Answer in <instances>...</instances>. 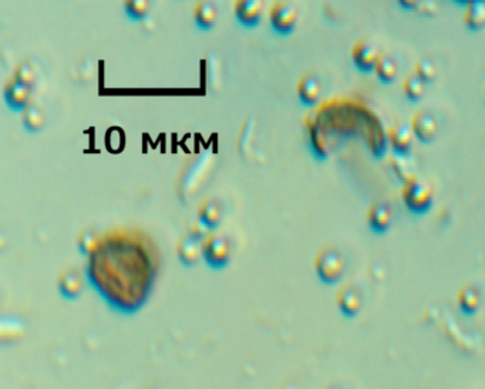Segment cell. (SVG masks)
<instances>
[{"mask_svg":"<svg viewBox=\"0 0 485 389\" xmlns=\"http://www.w3.org/2000/svg\"><path fill=\"white\" fill-rule=\"evenodd\" d=\"M124 15L134 23L144 22L151 11V0H123Z\"/></svg>","mask_w":485,"mask_h":389,"instance_id":"cell-22","label":"cell"},{"mask_svg":"<svg viewBox=\"0 0 485 389\" xmlns=\"http://www.w3.org/2000/svg\"><path fill=\"white\" fill-rule=\"evenodd\" d=\"M98 240H100V236L95 233V231L87 229V231L81 232V235L79 238V250L84 256H88L95 249Z\"/></svg>","mask_w":485,"mask_h":389,"instance_id":"cell-27","label":"cell"},{"mask_svg":"<svg viewBox=\"0 0 485 389\" xmlns=\"http://www.w3.org/2000/svg\"><path fill=\"white\" fill-rule=\"evenodd\" d=\"M367 220L373 232L385 233L390 229L393 221V209L386 202L373 203L367 212Z\"/></svg>","mask_w":485,"mask_h":389,"instance_id":"cell-11","label":"cell"},{"mask_svg":"<svg viewBox=\"0 0 485 389\" xmlns=\"http://www.w3.org/2000/svg\"><path fill=\"white\" fill-rule=\"evenodd\" d=\"M338 304L340 311L346 317H354L359 314L363 306V299L357 287L354 286H345L338 296Z\"/></svg>","mask_w":485,"mask_h":389,"instance_id":"cell-16","label":"cell"},{"mask_svg":"<svg viewBox=\"0 0 485 389\" xmlns=\"http://www.w3.org/2000/svg\"><path fill=\"white\" fill-rule=\"evenodd\" d=\"M222 205L217 199H206L204 200L199 207L197 217L201 224L208 229V231H215L218 229L222 221Z\"/></svg>","mask_w":485,"mask_h":389,"instance_id":"cell-14","label":"cell"},{"mask_svg":"<svg viewBox=\"0 0 485 389\" xmlns=\"http://www.w3.org/2000/svg\"><path fill=\"white\" fill-rule=\"evenodd\" d=\"M194 23L201 32H209L217 25L218 8L211 0H199L194 6Z\"/></svg>","mask_w":485,"mask_h":389,"instance_id":"cell-12","label":"cell"},{"mask_svg":"<svg viewBox=\"0 0 485 389\" xmlns=\"http://www.w3.org/2000/svg\"><path fill=\"white\" fill-rule=\"evenodd\" d=\"M382 51L368 39L357 40L352 47V62L354 67L361 73L374 71V67L379 62Z\"/></svg>","mask_w":485,"mask_h":389,"instance_id":"cell-6","label":"cell"},{"mask_svg":"<svg viewBox=\"0 0 485 389\" xmlns=\"http://www.w3.org/2000/svg\"><path fill=\"white\" fill-rule=\"evenodd\" d=\"M411 130L418 141L431 144L439 135V118L428 109H420L411 118Z\"/></svg>","mask_w":485,"mask_h":389,"instance_id":"cell-7","label":"cell"},{"mask_svg":"<svg viewBox=\"0 0 485 389\" xmlns=\"http://www.w3.org/2000/svg\"><path fill=\"white\" fill-rule=\"evenodd\" d=\"M23 128L26 130V132L29 134H37L43 130L44 124H46V116L43 113V109L34 104L30 102L26 109L23 111Z\"/></svg>","mask_w":485,"mask_h":389,"instance_id":"cell-19","label":"cell"},{"mask_svg":"<svg viewBox=\"0 0 485 389\" xmlns=\"http://www.w3.org/2000/svg\"><path fill=\"white\" fill-rule=\"evenodd\" d=\"M202 257L209 268L222 270L230 264L231 243L222 235H209L202 242Z\"/></svg>","mask_w":485,"mask_h":389,"instance_id":"cell-5","label":"cell"},{"mask_svg":"<svg viewBox=\"0 0 485 389\" xmlns=\"http://www.w3.org/2000/svg\"><path fill=\"white\" fill-rule=\"evenodd\" d=\"M208 232L209 231L201 224V221L198 220V217H197L195 221H192V224L188 226V236H191L192 239H195V240H198L201 243L208 238Z\"/></svg>","mask_w":485,"mask_h":389,"instance_id":"cell-28","label":"cell"},{"mask_svg":"<svg viewBox=\"0 0 485 389\" xmlns=\"http://www.w3.org/2000/svg\"><path fill=\"white\" fill-rule=\"evenodd\" d=\"M178 260L184 267H194L197 266L199 256L202 254V243L187 236L180 240L177 247Z\"/></svg>","mask_w":485,"mask_h":389,"instance_id":"cell-17","label":"cell"},{"mask_svg":"<svg viewBox=\"0 0 485 389\" xmlns=\"http://www.w3.org/2000/svg\"><path fill=\"white\" fill-rule=\"evenodd\" d=\"M397 5L404 9V11H416L421 4H423V0H396Z\"/></svg>","mask_w":485,"mask_h":389,"instance_id":"cell-29","label":"cell"},{"mask_svg":"<svg viewBox=\"0 0 485 389\" xmlns=\"http://www.w3.org/2000/svg\"><path fill=\"white\" fill-rule=\"evenodd\" d=\"M314 268L320 282L332 286L340 282L346 270V261L338 249L325 247L317 253Z\"/></svg>","mask_w":485,"mask_h":389,"instance_id":"cell-2","label":"cell"},{"mask_svg":"<svg viewBox=\"0 0 485 389\" xmlns=\"http://www.w3.org/2000/svg\"><path fill=\"white\" fill-rule=\"evenodd\" d=\"M298 19L296 6L286 0H277L269 9V26L281 37H288L295 32Z\"/></svg>","mask_w":485,"mask_h":389,"instance_id":"cell-4","label":"cell"},{"mask_svg":"<svg viewBox=\"0 0 485 389\" xmlns=\"http://www.w3.org/2000/svg\"><path fill=\"white\" fill-rule=\"evenodd\" d=\"M390 144L396 152V155H403V156H408L411 146H413V141H414V132L411 130V125H406V124H397L396 127H393L390 130Z\"/></svg>","mask_w":485,"mask_h":389,"instance_id":"cell-15","label":"cell"},{"mask_svg":"<svg viewBox=\"0 0 485 389\" xmlns=\"http://www.w3.org/2000/svg\"><path fill=\"white\" fill-rule=\"evenodd\" d=\"M13 77H16L19 81H22V83H25L26 86H29V87L33 88L34 84H36L37 74H36L34 66H33L30 62H22V63L16 67Z\"/></svg>","mask_w":485,"mask_h":389,"instance_id":"cell-26","label":"cell"},{"mask_svg":"<svg viewBox=\"0 0 485 389\" xmlns=\"http://www.w3.org/2000/svg\"><path fill=\"white\" fill-rule=\"evenodd\" d=\"M296 91H298V97L302 105L313 107L319 102L321 97V91H323L321 81L316 74L305 73L298 81Z\"/></svg>","mask_w":485,"mask_h":389,"instance_id":"cell-10","label":"cell"},{"mask_svg":"<svg viewBox=\"0 0 485 389\" xmlns=\"http://www.w3.org/2000/svg\"><path fill=\"white\" fill-rule=\"evenodd\" d=\"M392 165H393V172H394V175H396L403 184H406V182H408V181H411V179L416 178V171H414L413 165H411V162L408 161L407 156L397 155V156L394 158V161L392 162Z\"/></svg>","mask_w":485,"mask_h":389,"instance_id":"cell-24","label":"cell"},{"mask_svg":"<svg viewBox=\"0 0 485 389\" xmlns=\"http://www.w3.org/2000/svg\"><path fill=\"white\" fill-rule=\"evenodd\" d=\"M159 252L150 235L140 229L117 228L100 236L88 254V285L112 310L134 315L148 301L154 289Z\"/></svg>","mask_w":485,"mask_h":389,"instance_id":"cell-1","label":"cell"},{"mask_svg":"<svg viewBox=\"0 0 485 389\" xmlns=\"http://www.w3.org/2000/svg\"><path fill=\"white\" fill-rule=\"evenodd\" d=\"M425 88H427V83L423 81L416 73L410 74L404 83H403V91H404V95L407 97L408 101L411 102H417L420 101L424 94H425Z\"/></svg>","mask_w":485,"mask_h":389,"instance_id":"cell-23","label":"cell"},{"mask_svg":"<svg viewBox=\"0 0 485 389\" xmlns=\"http://www.w3.org/2000/svg\"><path fill=\"white\" fill-rule=\"evenodd\" d=\"M464 23L468 30L479 32L485 29V2H475L467 5Z\"/></svg>","mask_w":485,"mask_h":389,"instance_id":"cell-21","label":"cell"},{"mask_svg":"<svg viewBox=\"0 0 485 389\" xmlns=\"http://www.w3.org/2000/svg\"><path fill=\"white\" fill-rule=\"evenodd\" d=\"M457 4H463V5H470V4H475V2H485V0H456Z\"/></svg>","mask_w":485,"mask_h":389,"instance_id":"cell-30","label":"cell"},{"mask_svg":"<svg viewBox=\"0 0 485 389\" xmlns=\"http://www.w3.org/2000/svg\"><path fill=\"white\" fill-rule=\"evenodd\" d=\"M263 13V0H235L234 16L237 23L244 29L259 26Z\"/></svg>","mask_w":485,"mask_h":389,"instance_id":"cell-8","label":"cell"},{"mask_svg":"<svg viewBox=\"0 0 485 389\" xmlns=\"http://www.w3.org/2000/svg\"><path fill=\"white\" fill-rule=\"evenodd\" d=\"M376 76L383 84H392L399 76V62L392 54L382 53L379 62L374 67Z\"/></svg>","mask_w":485,"mask_h":389,"instance_id":"cell-18","label":"cell"},{"mask_svg":"<svg viewBox=\"0 0 485 389\" xmlns=\"http://www.w3.org/2000/svg\"><path fill=\"white\" fill-rule=\"evenodd\" d=\"M414 73H416L423 81H425L427 84L436 81V79H437V76H439V70H437L436 63H434L433 60H430V59H421V60L417 63Z\"/></svg>","mask_w":485,"mask_h":389,"instance_id":"cell-25","label":"cell"},{"mask_svg":"<svg viewBox=\"0 0 485 389\" xmlns=\"http://www.w3.org/2000/svg\"><path fill=\"white\" fill-rule=\"evenodd\" d=\"M59 293L65 300H77L83 293V279L81 274L76 268H69L63 271L59 277Z\"/></svg>","mask_w":485,"mask_h":389,"instance_id":"cell-13","label":"cell"},{"mask_svg":"<svg viewBox=\"0 0 485 389\" xmlns=\"http://www.w3.org/2000/svg\"><path fill=\"white\" fill-rule=\"evenodd\" d=\"M484 94H485V88H484Z\"/></svg>","mask_w":485,"mask_h":389,"instance_id":"cell-31","label":"cell"},{"mask_svg":"<svg viewBox=\"0 0 485 389\" xmlns=\"http://www.w3.org/2000/svg\"><path fill=\"white\" fill-rule=\"evenodd\" d=\"M32 87L19 81L16 77H12L4 90V97L8 108L12 113H23L26 107L30 104Z\"/></svg>","mask_w":485,"mask_h":389,"instance_id":"cell-9","label":"cell"},{"mask_svg":"<svg viewBox=\"0 0 485 389\" xmlns=\"http://www.w3.org/2000/svg\"><path fill=\"white\" fill-rule=\"evenodd\" d=\"M401 198L411 213L424 214L433 206L434 189L427 181L414 178L404 184Z\"/></svg>","mask_w":485,"mask_h":389,"instance_id":"cell-3","label":"cell"},{"mask_svg":"<svg viewBox=\"0 0 485 389\" xmlns=\"http://www.w3.org/2000/svg\"><path fill=\"white\" fill-rule=\"evenodd\" d=\"M458 304L464 314L467 315L475 314L481 306V296H479L478 289L472 285L464 286L458 294Z\"/></svg>","mask_w":485,"mask_h":389,"instance_id":"cell-20","label":"cell"}]
</instances>
